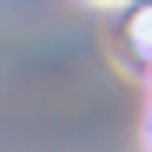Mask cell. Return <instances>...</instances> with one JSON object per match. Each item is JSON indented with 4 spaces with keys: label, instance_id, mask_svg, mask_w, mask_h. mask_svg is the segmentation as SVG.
Here are the masks:
<instances>
[{
    "label": "cell",
    "instance_id": "2",
    "mask_svg": "<svg viewBox=\"0 0 152 152\" xmlns=\"http://www.w3.org/2000/svg\"><path fill=\"white\" fill-rule=\"evenodd\" d=\"M93 7H132V0H93Z\"/></svg>",
    "mask_w": 152,
    "mask_h": 152
},
{
    "label": "cell",
    "instance_id": "1",
    "mask_svg": "<svg viewBox=\"0 0 152 152\" xmlns=\"http://www.w3.org/2000/svg\"><path fill=\"white\" fill-rule=\"evenodd\" d=\"M119 40H126V53H132V66L152 73V0H132V7H126Z\"/></svg>",
    "mask_w": 152,
    "mask_h": 152
}]
</instances>
